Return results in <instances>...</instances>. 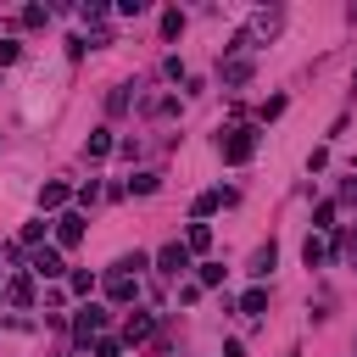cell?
Returning a JSON list of instances; mask_svg holds the SVG:
<instances>
[{
	"mask_svg": "<svg viewBox=\"0 0 357 357\" xmlns=\"http://www.w3.org/2000/svg\"><path fill=\"white\" fill-rule=\"evenodd\" d=\"M218 151H223V162H251V151H257V128H229L223 139H218Z\"/></svg>",
	"mask_w": 357,
	"mask_h": 357,
	"instance_id": "cell-1",
	"label": "cell"
},
{
	"mask_svg": "<svg viewBox=\"0 0 357 357\" xmlns=\"http://www.w3.org/2000/svg\"><path fill=\"white\" fill-rule=\"evenodd\" d=\"M28 273H33V279H61V273H67V262H61V251H56V245H39V251H33V262H28Z\"/></svg>",
	"mask_w": 357,
	"mask_h": 357,
	"instance_id": "cell-2",
	"label": "cell"
},
{
	"mask_svg": "<svg viewBox=\"0 0 357 357\" xmlns=\"http://www.w3.org/2000/svg\"><path fill=\"white\" fill-rule=\"evenodd\" d=\"M100 324H106V307H84V312L73 318V335H78V340H100Z\"/></svg>",
	"mask_w": 357,
	"mask_h": 357,
	"instance_id": "cell-3",
	"label": "cell"
},
{
	"mask_svg": "<svg viewBox=\"0 0 357 357\" xmlns=\"http://www.w3.org/2000/svg\"><path fill=\"white\" fill-rule=\"evenodd\" d=\"M156 268H162V273H173V279H178V273H184V268H190V245H178V240H173V245H162V257H156Z\"/></svg>",
	"mask_w": 357,
	"mask_h": 357,
	"instance_id": "cell-4",
	"label": "cell"
},
{
	"mask_svg": "<svg viewBox=\"0 0 357 357\" xmlns=\"http://www.w3.org/2000/svg\"><path fill=\"white\" fill-rule=\"evenodd\" d=\"M106 296H112V301H134V296H139V284H134V273H123V268H112V273H106Z\"/></svg>",
	"mask_w": 357,
	"mask_h": 357,
	"instance_id": "cell-5",
	"label": "cell"
},
{
	"mask_svg": "<svg viewBox=\"0 0 357 357\" xmlns=\"http://www.w3.org/2000/svg\"><path fill=\"white\" fill-rule=\"evenodd\" d=\"M56 240H61V245H78V240H84V218H78V212H56Z\"/></svg>",
	"mask_w": 357,
	"mask_h": 357,
	"instance_id": "cell-6",
	"label": "cell"
},
{
	"mask_svg": "<svg viewBox=\"0 0 357 357\" xmlns=\"http://www.w3.org/2000/svg\"><path fill=\"white\" fill-rule=\"evenodd\" d=\"M273 262H279V245H273V240L251 251V273H257V279H268V273H273Z\"/></svg>",
	"mask_w": 357,
	"mask_h": 357,
	"instance_id": "cell-7",
	"label": "cell"
},
{
	"mask_svg": "<svg viewBox=\"0 0 357 357\" xmlns=\"http://www.w3.org/2000/svg\"><path fill=\"white\" fill-rule=\"evenodd\" d=\"M151 329H156V318H151V312H128V324H123V340L134 346V340H145Z\"/></svg>",
	"mask_w": 357,
	"mask_h": 357,
	"instance_id": "cell-8",
	"label": "cell"
},
{
	"mask_svg": "<svg viewBox=\"0 0 357 357\" xmlns=\"http://www.w3.org/2000/svg\"><path fill=\"white\" fill-rule=\"evenodd\" d=\"M67 206V184H45L39 190V212H61Z\"/></svg>",
	"mask_w": 357,
	"mask_h": 357,
	"instance_id": "cell-9",
	"label": "cell"
},
{
	"mask_svg": "<svg viewBox=\"0 0 357 357\" xmlns=\"http://www.w3.org/2000/svg\"><path fill=\"white\" fill-rule=\"evenodd\" d=\"M6 296H11V301H17V307H28V301H33V273H17V279H11V290H6Z\"/></svg>",
	"mask_w": 357,
	"mask_h": 357,
	"instance_id": "cell-10",
	"label": "cell"
},
{
	"mask_svg": "<svg viewBox=\"0 0 357 357\" xmlns=\"http://www.w3.org/2000/svg\"><path fill=\"white\" fill-rule=\"evenodd\" d=\"M240 312L262 318V312H268V290H262V284H257V290H245V296H240Z\"/></svg>",
	"mask_w": 357,
	"mask_h": 357,
	"instance_id": "cell-11",
	"label": "cell"
},
{
	"mask_svg": "<svg viewBox=\"0 0 357 357\" xmlns=\"http://www.w3.org/2000/svg\"><path fill=\"white\" fill-rule=\"evenodd\" d=\"M324 257H329V251H324V240H318V234H307V245H301V262H307V268H324Z\"/></svg>",
	"mask_w": 357,
	"mask_h": 357,
	"instance_id": "cell-12",
	"label": "cell"
},
{
	"mask_svg": "<svg viewBox=\"0 0 357 357\" xmlns=\"http://www.w3.org/2000/svg\"><path fill=\"white\" fill-rule=\"evenodd\" d=\"M223 201H229L223 190H206V195H195V218H206V212H218Z\"/></svg>",
	"mask_w": 357,
	"mask_h": 357,
	"instance_id": "cell-13",
	"label": "cell"
},
{
	"mask_svg": "<svg viewBox=\"0 0 357 357\" xmlns=\"http://www.w3.org/2000/svg\"><path fill=\"white\" fill-rule=\"evenodd\" d=\"M184 245H190V251H206V245H212V229H206V223H190Z\"/></svg>",
	"mask_w": 357,
	"mask_h": 357,
	"instance_id": "cell-14",
	"label": "cell"
},
{
	"mask_svg": "<svg viewBox=\"0 0 357 357\" xmlns=\"http://www.w3.org/2000/svg\"><path fill=\"white\" fill-rule=\"evenodd\" d=\"M184 33V11H162V39H178Z\"/></svg>",
	"mask_w": 357,
	"mask_h": 357,
	"instance_id": "cell-15",
	"label": "cell"
},
{
	"mask_svg": "<svg viewBox=\"0 0 357 357\" xmlns=\"http://www.w3.org/2000/svg\"><path fill=\"white\" fill-rule=\"evenodd\" d=\"M245 78H251V61H229L223 67V84H245Z\"/></svg>",
	"mask_w": 357,
	"mask_h": 357,
	"instance_id": "cell-16",
	"label": "cell"
},
{
	"mask_svg": "<svg viewBox=\"0 0 357 357\" xmlns=\"http://www.w3.org/2000/svg\"><path fill=\"white\" fill-rule=\"evenodd\" d=\"M89 156H112V134H106V128L89 134Z\"/></svg>",
	"mask_w": 357,
	"mask_h": 357,
	"instance_id": "cell-17",
	"label": "cell"
},
{
	"mask_svg": "<svg viewBox=\"0 0 357 357\" xmlns=\"http://www.w3.org/2000/svg\"><path fill=\"white\" fill-rule=\"evenodd\" d=\"M195 279H201V290H212V284H223V268H218V262H201Z\"/></svg>",
	"mask_w": 357,
	"mask_h": 357,
	"instance_id": "cell-18",
	"label": "cell"
},
{
	"mask_svg": "<svg viewBox=\"0 0 357 357\" xmlns=\"http://www.w3.org/2000/svg\"><path fill=\"white\" fill-rule=\"evenodd\" d=\"M156 184H162V178H156V173H139V178H128V190H134V195H151V190H156Z\"/></svg>",
	"mask_w": 357,
	"mask_h": 357,
	"instance_id": "cell-19",
	"label": "cell"
},
{
	"mask_svg": "<svg viewBox=\"0 0 357 357\" xmlns=\"http://www.w3.org/2000/svg\"><path fill=\"white\" fill-rule=\"evenodd\" d=\"M117 351H123L117 335H100V340H95V357H117Z\"/></svg>",
	"mask_w": 357,
	"mask_h": 357,
	"instance_id": "cell-20",
	"label": "cell"
},
{
	"mask_svg": "<svg viewBox=\"0 0 357 357\" xmlns=\"http://www.w3.org/2000/svg\"><path fill=\"white\" fill-rule=\"evenodd\" d=\"M39 240H45V223H22V245H33V251H39Z\"/></svg>",
	"mask_w": 357,
	"mask_h": 357,
	"instance_id": "cell-21",
	"label": "cell"
},
{
	"mask_svg": "<svg viewBox=\"0 0 357 357\" xmlns=\"http://www.w3.org/2000/svg\"><path fill=\"white\" fill-rule=\"evenodd\" d=\"M312 223H318V229H335V206H329V201H324V206H318V212H312Z\"/></svg>",
	"mask_w": 357,
	"mask_h": 357,
	"instance_id": "cell-22",
	"label": "cell"
},
{
	"mask_svg": "<svg viewBox=\"0 0 357 357\" xmlns=\"http://www.w3.org/2000/svg\"><path fill=\"white\" fill-rule=\"evenodd\" d=\"M67 284H73V296H89V290H95V279H89V273H73Z\"/></svg>",
	"mask_w": 357,
	"mask_h": 357,
	"instance_id": "cell-23",
	"label": "cell"
},
{
	"mask_svg": "<svg viewBox=\"0 0 357 357\" xmlns=\"http://www.w3.org/2000/svg\"><path fill=\"white\" fill-rule=\"evenodd\" d=\"M22 50H17V39H0V61H17Z\"/></svg>",
	"mask_w": 357,
	"mask_h": 357,
	"instance_id": "cell-24",
	"label": "cell"
},
{
	"mask_svg": "<svg viewBox=\"0 0 357 357\" xmlns=\"http://www.w3.org/2000/svg\"><path fill=\"white\" fill-rule=\"evenodd\" d=\"M223 357H245V346L240 340H223Z\"/></svg>",
	"mask_w": 357,
	"mask_h": 357,
	"instance_id": "cell-25",
	"label": "cell"
},
{
	"mask_svg": "<svg viewBox=\"0 0 357 357\" xmlns=\"http://www.w3.org/2000/svg\"><path fill=\"white\" fill-rule=\"evenodd\" d=\"M340 245H346V251H351V262H357V234H351V240H340Z\"/></svg>",
	"mask_w": 357,
	"mask_h": 357,
	"instance_id": "cell-26",
	"label": "cell"
},
{
	"mask_svg": "<svg viewBox=\"0 0 357 357\" xmlns=\"http://www.w3.org/2000/svg\"><path fill=\"white\" fill-rule=\"evenodd\" d=\"M351 84H357V78H351Z\"/></svg>",
	"mask_w": 357,
	"mask_h": 357,
	"instance_id": "cell-27",
	"label": "cell"
}]
</instances>
